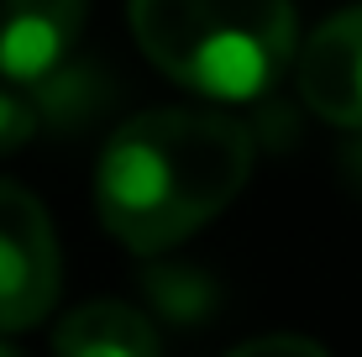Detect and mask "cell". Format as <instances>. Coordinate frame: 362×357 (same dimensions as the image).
<instances>
[{
    "label": "cell",
    "instance_id": "cell-1",
    "mask_svg": "<svg viewBox=\"0 0 362 357\" xmlns=\"http://www.w3.org/2000/svg\"><path fill=\"white\" fill-rule=\"evenodd\" d=\"M252 174V131L221 110H142L95 168V205L121 247L153 257L216 221Z\"/></svg>",
    "mask_w": 362,
    "mask_h": 357
},
{
    "label": "cell",
    "instance_id": "cell-4",
    "mask_svg": "<svg viewBox=\"0 0 362 357\" xmlns=\"http://www.w3.org/2000/svg\"><path fill=\"white\" fill-rule=\"evenodd\" d=\"M299 100L331 127L362 131V6L336 11L294 58Z\"/></svg>",
    "mask_w": 362,
    "mask_h": 357
},
{
    "label": "cell",
    "instance_id": "cell-2",
    "mask_svg": "<svg viewBox=\"0 0 362 357\" xmlns=\"http://www.w3.org/2000/svg\"><path fill=\"white\" fill-rule=\"evenodd\" d=\"M136 47L210 100H257L294 58L289 0H127Z\"/></svg>",
    "mask_w": 362,
    "mask_h": 357
},
{
    "label": "cell",
    "instance_id": "cell-8",
    "mask_svg": "<svg viewBox=\"0 0 362 357\" xmlns=\"http://www.w3.org/2000/svg\"><path fill=\"white\" fill-rule=\"evenodd\" d=\"M142 294L153 305V315H163L173 326H205L221 310V289L205 268L189 263H153L142 274Z\"/></svg>",
    "mask_w": 362,
    "mask_h": 357
},
{
    "label": "cell",
    "instance_id": "cell-6",
    "mask_svg": "<svg viewBox=\"0 0 362 357\" xmlns=\"http://www.w3.org/2000/svg\"><path fill=\"white\" fill-rule=\"evenodd\" d=\"M53 347L69 357H153L158 326L121 300H90L58 321Z\"/></svg>",
    "mask_w": 362,
    "mask_h": 357
},
{
    "label": "cell",
    "instance_id": "cell-7",
    "mask_svg": "<svg viewBox=\"0 0 362 357\" xmlns=\"http://www.w3.org/2000/svg\"><path fill=\"white\" fill-rule=\"evenodd\" d=\"M116 100V79H110L100 64H58L47 69L42 79L32 84V110H37V127H53V131H84L95 116H105V105Z\"/></svg>",
    "mask_w": 362,
    "mask_h": 357
},
{
    "label": "cell",
    "instance_id": "cell-9",
    "mask_svg": "<svg viewBox=\"0 0 362 357\" xmlns=\"http://www.w3.org/2000/svg\"><path fill=\"white\" fill-rule=\"evenodd\" d=\"M32 131H37V110H32V100H21V95L0 90V158L16 153V147H27Z\"/></svg>",
    "mask_w": 362,
    "mask_h": 357
},
{
    "label": "cell",
    "instance_id": "cell-11",
    "mask_svg": "<svg viewBox=\"0 0 362 357\" xmlns=\"http://www.w3.org/2000/svg\"><path fill=\"white\" fill-rule=\"evenodd\" d=\"M341 174H346V184L362 194V142H346V153H341Z\"/></svg>",
    "mask_w": 362,
    "mask_h": 357
},
{
    "label": "cell",
    "instance_id": "cell-5",
    "mask_svg": "<svg viewBox=\"0 0 362 357\" xmlns=\"http://www.w3.org/2000/svg\"><path fill=\"white\" fill-rule=\"evenodd\" d=\"M90 0H0V74L37 84L74 53Z\"/></svg>",
    "mask_w": 362,
    "mask_h": 357
},
{
    "label": "cell",
    "instance_id": "cell-10",
    "mask_svg": "<svg viewBox=\"0 0 362 357\" xmlns=\"http://www.w3.org/2000/svg\"><path fill=\"white\" fill-rule=\"evenodd\" d=\"M252 352H305V357H326V347L310 336H252V341H236V357H252Z\"/></svg>",
    "mask_w": 362,
    "mask_h": 357
},
{
    "label": "cell",
    "instance_id": "cell-3",
    "mask_svg": "<svg viewBox=\"0 0 362 357\" xmlns=\"http://www.w3.org/2000/svg\"><path fill=\"white\" fill-rule=\"evenodd\" d=\"M58 237L42 200L0 179V331L37 326L58 300Z\"/></svg>",
    "mask_w": 362,
    "mask_h": 357
}]
</instances>
